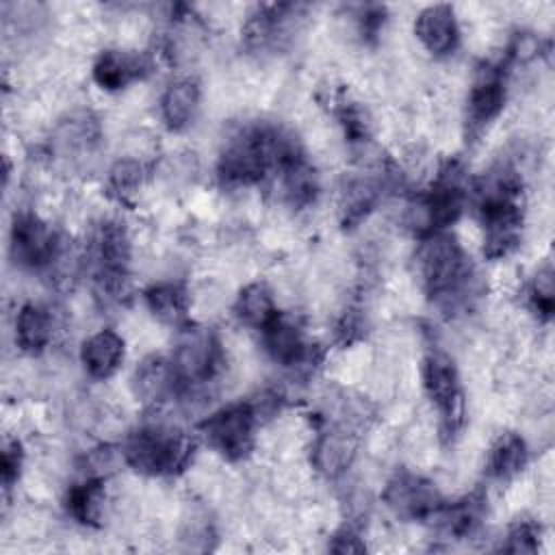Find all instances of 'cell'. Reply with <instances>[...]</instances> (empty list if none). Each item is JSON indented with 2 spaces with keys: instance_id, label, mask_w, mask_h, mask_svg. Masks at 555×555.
<instances>
[{
  "instance_id": "18",
  "label": "cell",
  "mask_w": 555,
  "mask_h": 555,
  "mask_svg": "<svg viewBox=\"0 0 555 555\" xmlns=\"http://www.w3.org/2000/svg\"><path fill=\"white\" fill-rule=\"evenodd\" d=\"M145 304L150 312L169 325H180L186 321L189 293L178 282H158L145 291Z\"/></svg>"
},
{
  "instance_id": "27",
  "label": "cell",
  "mask_w": 555,
  "mask_h": 555,
  "mask_svg": "<svg viewBox=\"0 0 555 555\" xmlns=\"http://www.w3.org/2000/svg\"><path fill=\"white\" fill-rule=\"evenodd\" d=\"M540 542V529L533 522H518L509 529L505 544L501 546L507 553H535Z\"/></svg>"
},
{
  "instance_id": "24",
  "label": "cell",
  "mask_w": 555,
  "mask_h": 555,
  "mask_svg": "<svg viewBox=\"0 0 555 555\" xmlns=\"http://www.w3.org/2000/svg\"><path fill=\"white\" fill-rule=\"evenodd\" d=\"M379 197V189L373 180L362 178V180H353L347 191H345V202H343V221L345 225H353L360 223L375 206Z\"/></svg>"
},
{
  "instance_id": "3",
  "label": "cell",
  "mask_w": 555,
  "mask_h": 555,
  "mask_svg": "<svg viewBox=\"0 0 555 555\" xmlns=\"http://www.w3.org/2000/svg\"><path fill=\"white\" fill-rule=\"evenodd\" d=\"M124 460L141 475L163 477L182 470L193 455V440L165 425H143L124 442Z\"/></svg>"
},
{
  "instance_id": "12",
  "label": "cell",
  "mask_w": 555,
  "mask_h": 555,
  "mask_svg": "<svg viewBox=\"0 0 555 555\" xmlns=\"http://www.w3.org/2000/svg\"><path fill=\"white\" fill-rule=\"evenodd\" d=\"M414 35L434 56L453 54L460 43V26L449 4H431L416 15Z\"/></svg>"
},
{
  "instance_id": "4",
  "label": "cell",
  "mask_w": 555,
  "mask_h": 555,
  "mask_svg": "<svg viewBox=\"0 0 555 555\" xmlns=\"http://www.w3.org/2000/svg\"><path fill=\"white\" fill-rule=\"evenodd\" d=\"M260 421V412L254 403H230L212 412L202 425L206 442L228 460L245 457L254 447V431Z\"/></svg>"
},
{
  "instance_id": "26",
  "label": "cell",
  "mask_w": 555,
  "mask_h": 555,
  "mask_svg": "<svg viewBox=\"0 0 555 555\" xmlns=\"http://www.w3.org/2000/svg\"><path fill=\"white\" fill-rule=\"evenodd\" d=\"M553 271L551 267H544L535 273L533 278V284L529 288V301H531V308L535 310V314L544 321H548L553 317Z\"/></svg>"
},
{
  "instance_id": "19",
  "label": "cell",
  "mask_w": 555,
  "mask_h": 555,
  "mask_svg": "<svg viewBox=\"0 0 555 555\" xmlns=\"http://www.w3.org/2000/svg\"><path fill=\"white\" fill-rule=\"evenodd\" d=\"M234 312L238 321L245 323L247 327L262 330L278 314L271 288L264 282L247 284L236 297Z\"/></svg>"
},
{
  "instance_id": "14",
  "label": "cell",
  "mask_w": 555,
  "mask_h": 555,
  "mask_svg": "<svg viewBox=\"0 0 555 555\" xmlns=\"http://www.w3.org/2000/svg\"><path fill=\"white\" fill-rule=\"evenodd\" d=\"M180 388L173 362L163 356H147L134 371L132 390L143 403H163Z\"/></svg>"
},
{
  "instance_id": "6",
  "label": "cell",
  "mask_w": 555,
  "mask_h": 555,
  "mask_svg": "<svg viewBox=\"0 0 555 555\" xmlns=\"http://www.w3.org/2000/svg\"><path fill=\"white\" fill-rule=\"evenodd\" d=\"M130 236L119 221H104L93 238V267L100 295L119 297L130 267Z\"/></svg>"
},
{
  "instance_id": "9",
  "label": "cell",
  "mask_w": 555,
  "mask_h": 555,
  "mask_svg": "<svg viewBox=\"0 0 555 555\" xmlns=\"http://www.w3.org/2000/svg\"><path fill=\"white\" fill-rule=\"evenodd\" d=\"M384 503L403 520L434 518L444 505L438 488L429 479L414 473L395 475L384 490Z\"/></svg>"
},
{
  "instance_id": "2",
  "label": "cell",
  "mask_w": 555,
  "mask_h": 555,
  "mask_svg": "<svg viewBox=\"0 0 555 555\" xmlns=\"http://www.w3.org/2000/svg\"><path fill=\"white\" fill-rule=\"evenodd\" d=\"M416 260L425 293L431 299L442 306H455L464 299L473 280V267L453 236L447 232L427 234L418 247Z\"/></svg>"
},
{
  "instance_id": "17",
  "label": "cell",
  "mask_w": 555,
  "mask_h": 555,
  "mask_svg": "<svg viewBox=\"0 0 555 555\" xmlns=\"http://www.w3.org/2000/svg\"><path fill=\"white\" fill-rule=\"evenodd\" d=\"M52 338V314L46 306L28 301L15 314V343L26 353H41Z\"/></svg>"
},
{
  "instance_id": "10",
  "label": "cell",
  "mask_w": 555,
  "mask_h": 555,
  "mask_svg": "<svg viewBox=\"0 0 555 555\" xmlns=\"http://www.w3.org/2000/svg\"><path fill=\"white\" fill-rule=\"evenodd\" d=\"M260 332L264 349L282 366L306 369L310 362L317 360L312 345L306 343L304 332L293 317L278 312Z\"/></svg>"
},
{
  "instance_id": "29",
  "label": "cell",
  "mask_w": 555,
  "mask_h": 555,
  "mask_svg": "<svg viewBox=\"0 0 555 555\" xmlns=\"http://www.w3.org/2000/svg\"><path fill=\"white\" fill-rule=\"evenodd\" d=\"M330 548L336 551V553H362V551H364V542L360 540V535H358L356 529L343 527V529L334 535Z\"/></svg>"
},
{
  "instance_id": "7",
  "label": "cell",
  "mask_w": 555,
  "mask_h": 555,
  "mask_svg": "<svg viewBox=\"0 0 555 555\" xmlns=\"http://www.w3.org/2000/svg\"><path fill=\"white\" fill-rule=\"evenodd\" d=\"M65 243L35 212H17L11 225L13 260L26 269H50Z\"/></svg>"
},
{
  "instance_id": "20",
  "label": "cell",
  "mask_w": 555,
  "mask_h": 555,
  "mask_svg": "<svg viewBox=\"0 0 555 555\" xmlns=\"http://www.w3.org/2000/svg\"><path fill=\"white\" fill-rule=\"evenodd\" d=\"M527 464V444L518 434H501L490 447L488 473L494 479H509L518 475Z\"/></svg>"
},
{
  "instance_id": "28",
  "label": "cell",
  "mask_w": 555,
  "mask_h": 555,
  "mask_svg": "<svg viewBox=\"0 0 555 555\" xmlns=\"http://www.w3.org/2000/svg\"><path fill=\"white\" fill-rule=\"evenodd\" d=\"M22 460H24V453H22V447H20L17 440L4 444L0 468H2V483H4L7 490L17 481L20 468H22Z\"/></svg>"
},
{
  "instance_id": "23",
  "label": "cell",
  "mask_w": 555,
  "mask_h": 555,
  "mask_svg": "<svg viewBox=\"0 0 555 555\" xmlns=\"http://www.w3.org/2000/svg\"><path fill=\"white\" fill-rule=\"evenodd\" d=\"M353 457V440L345 431H327L314 444V464L325 475H336L349 466Z\"/></svg>"
},
{
  "instance_id": "21",
  "label": "cell",
  "mask_w": 555,
  "mask_h": 555,
  "mask_svg": "<svg viewBox=\"0 0 555 555\" xmlns=\"http://www.w3.org/2000/svg\"><path fill=\"white\" fill-rule=\"evenodd\" d=\"M67 514L80 525H98L104 507V486L100 479H85L67 490Z\"/></svg>"
},
{
  "instance_id": "11",
  "label": "cell",
  "mask_w": 555,
  "mask_h": 555,
  "mask_svg": "<svg viewBox=\"0 0 555 555\" xmlns=\"http://www.w3.org/2000/svg\"><path fill=\"white\" fill-rule=\"evenodd\" d=\"M505 104V82L499 67L486 65L477 72L475 82L468 91L466 121L473 132L483 130L492 119L499 117Z\"/></svg>"
},
{
  "instance_id": "1",
  "label": "cell",
  "mask_w": 555,
  "mask_h": 555,
  "mask_svg": "<svg viewBox=\"0 0 555 555\" xmlns=\"http://www.w3.org/2000/svg\"><path fill=\"white\" fill-rule=\"evenodd\" d=\"M297 145L269 126H251L232 137L219 158V178L232 186L260 182L278 171Z\"/></svg>"
},
{
  "instance_id": "5",
  "label": "cell",
  "mask_w": 555,
  "mask_h": 555,
  "mask_svg": "<svg viewBox=\"0 0 555 555\" xmlns=\"http://www.w3.org/2000/svg\"><path fill=\"white\" fill-rule=\"evenodd\" d=\"M171 362L180 388L210 384L221 369V347L217 336L206 327H184L176 343Z\"/></svg>"
},
{
  "instance_id": "25",
  "label": "cell",
  "mask_w": 555,
  "mask_h": 555,
  "mask_svg": "<svg viewBox=\"0 0 555 555\" xmlns=\"http://www.w3.org/2000/svg\"><path fill=\"white\" fill-rule=\"evenodd\" d=\"M145 182V167L134 158L117 160L108 171V184L121 199L134 195Z\"/></svg>"
},
{
  "instance_id": "15",
  "label": "cell",
  "mask_w": 555,
  "mask_h": 555,
  "mask_svg": "<svg viewBox=\"0 0 555 555\" xmlns=\"http://www.w3.org/2000/svg\"><path fill=\"white\" fill-rule=\"evenodd\" d=\"M124 338L115 330H98L80 347V362L93 379H108L124 362Z\"/></svg>"
},
{
  "instance_id": "8",
  "label": "cell",
  "mask_w": 555,
  "mask_h": 555,
  "mask_svg": "<svg viewBox=\"0 0 555 555\" xmlns=\"http://www.w3.org/2000/svg\"><path fill=\"white\" fill-rule=\"evenodd\" d=\"M423 386L438 414L442 416L444 427L451 431L462 421V386L455 362L442 353L431 351L423 362Z\"/></svg>"
},
{
  "instance_id": "13",
  "label": "cell",
  "mask_w": 555,
  "mask_h": 555,
  "mask_svg": "<svg viewBox=\"0 0 555 555\" xmlns=\"http://www.w3.org/2000/svg\"><path fill=\"white\" fill-rule=\"evenodd\" d=\"M93 80L104 91H119L150 72V63L139 52L104 50L93 63Z\"/></svg>"
},
{
  "instance_id": "22",
  "label": "cell",
  "mask_w": 555,
  "mask_h": 555,
  "mask_svg": "<svg viewBox=\"0 0 555 555\" xmlns=\"http://www.w3.org/2000/svg\"><path fill=\"white\" fill-rule=\"evenodd\" d=\"M481 509H483V503L481 499L477 496H466L457 503H451V505H442L438 512H436V520L438 525L442 527V531L447 535H453V538H466L470 535L479 520H481Z\"/></svg>"
},
{
  "instance_id": "16",
  "label": "cell",
  "mask_w": 555,
  "mask_h": 555,
  "mask_svg": "<svg viewBox=\"0 0 555 555\" xmlns=\"http://www.w3.org/2000/svg\"><path fill=\"white\" fill-rule=\"evenodd\" d=\"M199 108V85L195 78H180L171 82L160 98L163 121L171 130L186 128Z\"/></svg>"
}]
</instances>
